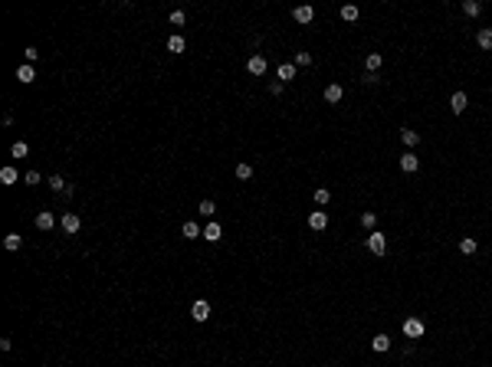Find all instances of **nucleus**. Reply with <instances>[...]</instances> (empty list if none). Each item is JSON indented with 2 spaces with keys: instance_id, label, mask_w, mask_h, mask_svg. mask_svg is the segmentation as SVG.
<instances>
[{
  "instance_id": "4468645a",
  "label": "nucleus",
  "mask_w": 492,
  "mask_h": 367,
  "mask_svg": "<svg viewBox=\"0 0 492 367\" xmlns=\"http://www.w3.org/2000/svg\"><path fill=\"white\" fill-rule=\"evenodd\" d=\"M476 43H479V49H492V26H483L476 33Z\"/></svg>"
},
{
  "instance_id": "c85d7f7f",
  "label": "nucleus",
  "mask_w": 492,
  "mask_h": 367,
  "mask_svg": "<svg viewBox=\"0 0 492 367\" xmlns=\"http://www.w3.org/2000/svg\"><path fill=\"white\" fill-rule=\"evenodd\" d=\"M374 223H377V217H374L371 210H367V213H361V227H364V230H374Z\"/></svg>"
},
{
  "instance_id": "412c9836",
  "label": "nucleus",
  "mask_w": 492,
  "mask_h": 367,
  "mask_svg": "<svg viewBox=\"0 0 492 367\" xmlns=\"http://www.w3.org/2000/svg\"><path fill=\"white\" fill-rule=\"evenodd\" d=\"M279 79H282V82L296 79V63H279Z\"/></svg>"
},
{
  "instance_id": "aec40b11",
  "label": "nucleus",
  "mask_w": 492,
  "mask_h": 367,
  "mask_svg": "<svg viewBox=\"0 0 492 367\" xmlns=\"http://www.w3.org/2000/svg\"><path fill=\"white\" fill-rule=\"evenodd\" d=\"M46 187H49V190H53V194H63V190H66V187H69V184H66V180H63V177H59V174H53V177H49V180H46Z\"/></svg>"
},
{
  "instance_id": "dca6fc26",
  "label": "nucleus",
  "mask_w": 492,
  "mask_h": 367,
  "mask_svg": "<svg viewBox=\"0 0 492 367\" xmlns=\"http://www.w3.org/2000/svg\"><path fill=\"white\" fill-rule=\"evenodd\" d=\"M220 236H223V230H220V223H207V227H203V240H207V243H217Z\"/></svg>"
},
{
  "instance_id": "f03ea898",
  "label": "nucleus",
  "mask_w": 492,
  "mask_h": 367,
  "mask_svg": "<svg viewBox=\"0 0 492 367\" xmlns=\"http://www.w3.org/2000/svg\"><path fill=\"white\" fill-rule=\"evenodd\" d=\"M423 331H427V325H423L420 318H407V321H404V335L410 338V341H417V338H423Z\"/></svg>"
},
{
  "instance_id": "9d476101",
  "label": "nucleus",
  "mask_w": 492,
  "mask_h": 367,
  "mask_svg": "<svg viewBox=\"0 0 492 367\" xmlns=\"http://www.w3.org/2000/svg\"><path fill=\"white\" fill-rule=\"evenodd\" d=\"M466 105H469L466 92H453V99H450V109H453V115H463V112H466Z\"/></svg>"
},
{
  "instance_id": "393cba45",
  "label": "nucleus",
  "mask_w": 492,
  "mask_h": 367,
  "mask_svg": "<svg viewBox=\"0 0 492 367\" xmlns=\"http://www.w3.org/2000/svg\"><path fill=\"white\" fill-rule=\"evenodd\" d=\"M16 177H20V174H16L13 167H0V184H16Z\"/></svg>"
},
{
  "instance_id": "ddd939ff",
  "label": "nucleus",
  "mask_w": 492,
  "mask_h": 367,
  "mask_svg": "<svg viewBox=\"0 0 492 367\" xmlns=\"http://www.w3.org/2000/svg\"><path fill=\"white\" fill-rule=\"evenodd\" d=\"M381 63H384V56H381V53H367V59H364V66H367V76H374V72L381 69Z\"/></svg>"
},
{
  "instance_id": "9b49d317",
  "label": "nucleus",
  "mask_w": 492,
  "mask_h": 367,
  "mask_svg": "<svg viewBox=\"0 0 492 367\" xmlns=\"http://www.w3.org/2000/svg\"><path fill=\"white\" fill-rule=\"evenodd\" d=\"M180 236H184V240H197V236H203V230L197 227L194 220H187V223L180 227Z\"/></svg>"
},
{
  "instance_id": "7ed1b4c3",
  "label": "nucleus",
  "mask_w": 492,
  "mask_h": 367,
  "mask_svg": "<svg viewBox=\"0 0 492 367\" xmlns=\"http://www.w3.org/2000/svg\"><path fill=\"white\" fill-rule=\"evenodd\" d=\"M190 318H194V321H207V318H210V302H203V298H200V302H194V305H190Z\"/></svg>"
},
{
  "instance_id": "0eeeda50",
  "label": "nucleus",
  "mask_w": 492,
  "mask_h": 367,
  "mask_svg": "<svg viewBox=\"0 0 492 367\" xmlns=\"http://www.w3.org/2000/svg\"><path fill=\"white\" fill-rule=\"evenodd\" d=\"M309 227H312L315 233H319V230H325V227H328V213H325V210H312V213H309Z\"/></svg>"
},
{
  "instance_id": "423d86ee",
  "label": "nucleus",
  "mask_w": 492,
  "mask_h": 367,
  "mask_svg": "<svg viewBox=\"0 0 492 367\" xmlns=\"http://www.w3.org/2000/svg\"><path fill=\"white\" fill-rule=\"evenodd\" d=\"M56 227V217L49 210H39L36 213V230H43V233H49V230Z\"/></svg>"
},
{
  "instance_id": "20e7f679",
  "label": "nucleus",
  "mask_w": 492,
  "mask_h": 367,
  "mask_svg": "<svg viewBox=\"0 0 492 367\" xmlns=\"http://www.w3.org/2000/svg\"><path fill=\"white\" fill-rule=\"evenodd\" d=\"M59 227H63V230H66L69 236H76V233H79V227H82V220H79L76 213H63V220H59Z\"/></svg>"
},
{
  "instance_id": "6e6552de",
  "label": "nucleus",
  "mask_w": 492,
  "mask_h": 367,
  "mask_svg": "<svg viewBox=\"0 0 492 367\" xmlns=\"http://www.w3.org/2000/svg\"><path fill=\"white\" fill-rule=\"evenodd\" d=\"M417 167H420V157H417L414 151H407V154L400 157V171H404V174H414Z\"/></svg>"
},
{
  "instance_id": "7c9ffc66",
  "label": "nucleus",
  "mask_w": 492,
  "mask_h": 367,
  "mask_svg": "<svg viewBox=\"0 0 492 367\" xmlns=\"http://www.w3.org/2000/svg\"><path fill=\"white\" fill-rule=\"evenodd\" d=\"M328 200H331V194H328L325 187H319V190H315V203H319V207H325Z\"/></svg>"
},
{
  "instance_id": "bb28decb",
  "label": "nucleus",
  "mask_w": 492,
  "mask_h": 367,
  "mask_svg": "<svg viewBox=\"0 0 492 367\" xmlns=\"http://www.w3.org/2000/svg\"><path fill=\"white\" fill-rule=\"evenodd\" d=\"M341 20H348V23L358 20V7H354V3H344V7H341Z\"/></svg>"
},
{
  "instance_id": "4be33fe9",
  "label": "nucleus",
  "mask_w": 492,
  "mask_h": 367,
  "mask_svg": "<svg viewBox=\"0 0 492 367\" xmlns=\"http://www.w3.org/2000/svg\"><path fill=\"white\" fill-rule=\"evenodd\" d=\"M400 138H404V144H407V148H414L417 141H420V134H417L414 128H400Z\"/></svg>"
},
{
  "instance_id": "2f4dec72",
  "label": "nucleus",
  "mask_w": 492,
  "mask_h": 367,
  "mask_svg": "<svg viewBox=\"0 0 492 367\" xmlns=\"http://www.w3.org/2000/svg\"><path fill=\"white\" fill-rule=\"evenodd\" d=\"M23 184H26V187H36V184H39V174L36 171H26L23 174Z\"/></svg>"
},
{
  "instance_id": "cd10ccee",
  "label": "nucleus",
  "mask_w": 492,
  "mask_h": 367,
  "mask_svg": "<svg viewBox=\"0 0 492 367\" xmlns=\"http://www.w3.org/2000/svg\"><path fill=\"white\" fill-rule=\"evenodd\" d=\"M197 210H200L203 217H213V213H217V203H213V200H200V207H197Z\"/></svg>"
},
{
  "instance_id": "f8f14e48",
  "label": "nucleus",
  "mask_w": 492,
  "mask_h": 367,
  "mask_svg": "<svg viewBox=\"0 0 492 367\" xmlns=\"http://www.w3.org/2000/svg\"><path fill=\"white\" fill-rule=\"evenodd\" d=\"M246 69H250L253 72V76H263V72H266V59H263V56H250V63H246Z\"/></svg>"
},
{
  "instance_id": "f704fd0d",
  "label": "nucleus",
  "mask_w": 492,
  "mask_h": 367,
  "mask_svg": "<svg viewBox=\"0 0 492 367\" xmlns=\"http://www.w3.org/2000/svg\"><path fill=\"white\" fill-rule=\"evenodd\" d=\"M23 56H26V63H36V59H39V49H36V46H26Z\"/></svg>"
},
{
  "instance_id": "a878e982",
  "label": "nucleus",
  "mask_w": 492,
  "mask_h": 367,
  "mask_svg": "<svg viewBox=\"0 0 492 367\" xmlns=\"http://www.w3.org/2000/svg\"><path fill=\"white\" fill-rule=\"evenodd\" d=\"M10 154H13V157H26V154H30V144H26V141H13Z\"/></svg>"
},
{
  "instance_id": "5701e85b",
  "label": "nucleus",
  "mask_w": 492,
  "mask_h": 367,
  "mask_svg": "<svg viewBox=\"0 0 492 367\" xmlns=\"http://www.w3.org/2000/svg\"><path fill=\"white\" fill-rule=\"evenodd\" d=\"M463 13L466 16H479L483 13V3H479V0H466V3H463Z\"/></svg>"
},
{
  "instance_id": "1a4fd4ad",
  "label": "nucleus",
  "mask_w": 492,
  "mask_h": 367,
  "mask_svg": "<svg viewBox=\"0 0 492 367\" xmlns=\"http://www.w3.org/2000/svg\"><path fill=\"white\" fill-rule=\"evenodd\" d=\"M341 99H344V89L338 86V82H331V86L325 89V102H328V105H338Z\"/></svg>"
},
{
  "instance_id": "f257e3e1",
  "label": "nucleus",
  "mask_w": 492,
  "mask_h": 367,
  "mask_svg": "<svg viewBox=\"0 0 492 367\" xmlns=\"http://www.w3.org/2000/svg\"><path fill=\"white\" fill-rule=\"evenodd\" d=\"M367 249L374 252V256H384V252H387V236H384V233H377V230H374V233L367 236Z\"/></svg>"
},
{
  "instance_id": "473e14b6",
  "label": "nucleus",
  "mask_w": 492,
  "mask_h": 367,
  "mask_svg": "<svg viewBox=\"0 0 492 367\" xmlns=\"http://www.w3.org/2000/svg\"><path fill=\"white\" fill-rule=\"evenodd\" d=\"M184 20H187V13H184V10H174V13H171V23H174V26H184Z\"/></svg>"
},
{
  "instance_id": "72a5a7b5",
  "label": "nucleus",
  "mask_w": 492,
  "mask_h": 367,
  "mask_svg": "<svg viewBox=\"0 0 492 367\" xmlns=\"http://www.w3.org/2000/svg\"><path fill=\"white\" fill-rule=\"evenodd\" d=\"M292 63H296V66H312V56H309V53H296Z\"/></svg>"
},
{
  "instance_id": "2eb2a0df",
  "label": "nucleus",
  "mask_w": 492,
  "mask_h": 367,
  "mask_svg": "<svg viewBox=\"0 0 492 367\" xmlns=\"http://www.w3.org/2000/svg\"><path fill=\"white\" fill-rule=\"evenodd\" d=\"M16 79H20L23 86H30L33 79H36V72H33V66H30V63H23V66H20V69H16Z\"/></svg>"
},
{
  "instance_id": "a211bd4d",
  "label": "nucleus",
  "mask_w": 492,
  "mask_h": 367,
  "mask_svg": "<svg viewBox=\"0 0 492 367\" xmlns=\"http://www.w3.org/2000/svg\"><path fill=\"white\" fill-rule=\"evenodd\" d=\"M3 246H7L10 252H16L20 246H23V236H20V233H7V236H3Z\"/></svg>"
},
{
  "instance_id": "f3484780",
  "label": "nucleus",
  "mask_w": 492,
  "mask_h": 367,
  "mask_svg": "<svg viewBox=\"0 0 492 367\" xmlns=\"http://www.w3.org/2000/svg\"><path fill=\"white\" fill-rule=\"evenodd\" d=\"M476 249H479V243L473 240V236H463V240H460V252H463V256H473Z\"/></svg>"
},
{
  "instance_id": "b1692460",
  "label": "nucleus",
  "mask_w": 492,
  "mask_h": 367,
  "mask_svg": "<svg viewBox=\"0 0 492 367\" xmlns=\"http://www.w3.org/2000/svg\"><path fill=\"white\" fill-rule=\"evenodd\" d=\"M167 49H171V53H184V49H187V43H184V36H177V33H174V36L167 39Z\"/></svg>"
},
{
  "instance_id": "c756f323",
  "label": "nucleus",
  "mask_w": 492,
  "mask_h": 367,
  "mask_svg": "<svg viewBox=\"0 0 492 367\" xmlns=\"http://www.w3.org/2000/svg\"><path fill=\"white\" fill-rule=\"evenodd\" d=\"M236 177H240V180H250L253 177V167L250 164H236Z\"/></svg>"
},
{
  "instance_id": "39448f33",
  "label": "nucleus",
  "mask_w": 492,
  "mask_h": 367,
  "mask_svg": "<svg viewBox=\"0 0 492 367\" xmlns=\"http://www.w3.org/2000/svg\"><path fill=\"white\" fill-rule=\"evenodd\" d=\"M292 16H296V23H312V20H315V7L302 3V7H296V10H292Z\"/></svg>"
},
{
  "instance_id": "6ab92c4d",
  "label": "nucleus",
  "mask_w": 492,
  "mask_h": 367,
  "mask_svg": "<svg viewBox=\"0 0 492 367\" xmlns=\"http://www.w3.org/2000/svg\"><path fill=\"white\" fill-rule=\"evenodd\" d=\"M371 348H374L377 354H384L387 348H391V338H387V335H374V338H371Z\"/></svg>"
}]
</instances>
